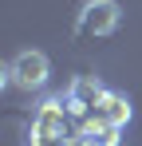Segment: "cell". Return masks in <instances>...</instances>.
Returning a JSON list of instances; mask_svg holds the SVG:
<instances>
[{
	"label": "cell",
	"instance_id": "obj_1",
	"mask_svg": "<svg viewBox=\"0 0 142 146\" xmlns=\"http://www.w3.org/2000/svg\"><path fill=\"white\" fill-rule=\"evenodd\" d=\"M51 75V63H47L44 51H20L12 63H8V83H16L20 91H40Z\"/></svg>",
	"mask_w": 142,
	"mask_h": 146
},
{
	"label": "cell",
	"instance_id": "obj_2",
	"mask_svg": "<svg viewBox=\"0 0 142 146\" xmlns=\"http://www.w3.org/2000/svg\"><path fill=\"white\" fill-rule=\"evenodd\" d=\"M118 24H122V8L115 0H91L79 12V32L87 36H115Z\"/></svg>",
	"mask_w": 142,
	"mask_h": 146
},
{
	"label": "cell",
	"instance_id": "obj_3",
	"mask_svg": "<svg viewBox=\"0 0 142 146\" xmlns=\"http://www.w3.org/2000/svg\"><path fill=\"white\" fill-rule=\"evenodd\" d=\"M32 134H40L47 142L55 146H67V107H63V99H47L44 107L36 111V119H32Z\"/></svg>",
	"mask_w": 142,
	"mask_h": 146
},
{
	"label": "cell",
	"instance_id": "obj_4",
	"mask_svg": "<svg viewBox=\"0 0 142 146\" xmlns=\"http://www.w3.org/2000/svg\"><path fill=\"white\" fill-rule=\"evenodd\" d=\"M103 95H107V87H103L95 75H79V79L67 87V111L87 115V111H95V107H99V99H103Z\"/></svg>",
	"mask_w": 142,
	"mask_h": 146
},
{
	"label": "cell",
	"instance_id": "obj_5",
	"mask_svg": "<svg viewBox=\"0 0 142 146\" xmlns=\"http://www.w3.org/2000/svg\"><path fill=\"white\" fill-rule=\"evenodd\" d=\"M95 111L111 122V126H126V122H130V115H134V111H130V99L118 95V91H107V95L99 99V107H95Z\"/></svg>",
	"mask_w": 142,
	"mask_h": 146
},
{
	"label": "cell",
	"instance_id": "obj_6",
	"mask_svg": "<svg viewBox=\"0 0 142 146\" xmlns=\"http://www.w3.org/2000/svg\"><path fill=\"white\" fill-rule=\"evenodd\" d=\"M67 146H103V142H99V138H91V134H71Z\"/></svg>",
	"mask_w": 142,
	"mask_h": 146
},
{
	"label": "cell",
	"instance_id": "obj_7",
	"mask_svg": "<svg viewBox=\"0 0 142 146\" xmlns=\"http://www.w3.org/2000/svg\"><path fill=\"white\" fill-rule=\"evenodd\" d=\"M87 4H91V0H87Z\"/></svg>",
	"mask_w": 142,
	"mask_h": 146
}]
</instances>
